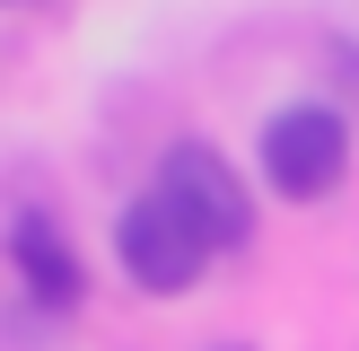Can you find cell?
<instances>
[{
    "mask_svg": "<svg viewBox=\"0 0 359 351\" xmlns=\"http://www.w3.org/2000/svg\"><path fill=\"white\" fill-rule=\"evenodd\" d=\"M342 176H351V123L333 105L307 97V105H280L263 123V185L280 202H325Z\"/></svg>",
    "mask_w": 359,
    "mask_h": 351,
    "instance_id": "obj_1",
    "label": "cell"
},
{
    "mask_svg": "<svg viewBox=\"0 0 359 351\" xmlns=\"http://www.w3.org/2000/svg\"><path fill=\"white\" fill-rule=\"evenodd\" d=\"M158 193H167L193 228H202L210 255H228V246L255 237V193L237 185V167H228L210 140H175V150L158 158Z\"/></svg>",
    "mask_w": 359,
    "mask_h": 351,
    "instance_id": "obj_2",
    "label": "cell"
},
{
    "mask_svg": "<svg viewBox=\"0 0 359 351\" xmlns=\"http://www.w3.org/2000/svg\"><path fill=\"white\" fill-rule=\"evenodd\" d=\"M114 255H123V272H132L149 298H175V290H193V281H202L210 246H202V228H193L184 211L149 185L140 202H123V220H114Z\"/></svg>",
    "mask_w": 359,
    "mask_h": 351,
    "instance_id": "obj_3",
    "label": "cell"
},
{
    "mask_svg": "<svg viewBox=\"0 0 359 351\" xmlns=\"http://www.w3.org/2000/svg\"><path fill=\"white\" fill-rule=\"evenodd\" d=\"M9 263H18V281L35 290V307H79V290H88V272H79V255H70L62 220H44V211H18Z\"/></svg>",
    "mask_w": 359,
    "mask_h": 351,
    "instance_id": "obj_4",
    "label": "cell"
}]
</instances>
